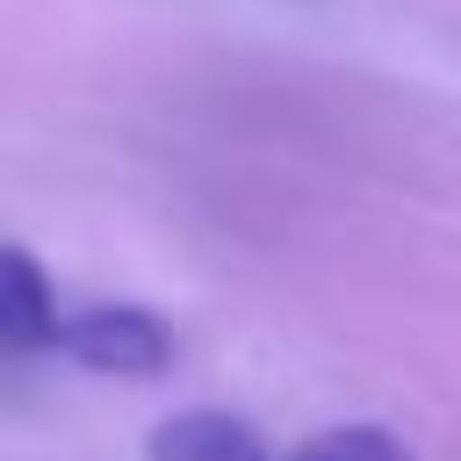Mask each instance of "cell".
I'll list each match as a JSON object with an SVG mask.
<instances>
[{
  "label": "cell",
  "mask_w": 461,
  "mask_h": 461,
  "mask_svg": "<svg viewBox=\"0 0 461 461\" xmlns=\"http://www.w3.org/2000/svg\"><path fill=\"white\" fill-rule=\"evenodd\" d=\"M65 360L94 367V375H158L173 360V331L158 324V310L144 303H86V310H58V339Z\"/></svg>",
  "instance_id": "1"
},
{
  "label": "cell",
  "mask_w": 461,
  "mask_h": 461,
  "mask_svg": "<svg viewBox=\"0 0 461 461\" xmlns=\"http://www.w3.org/2000/svg\"><path fill=\"white\" fill-rule=\"evenodd\" d=\"M58 339V295L36 267L29 245H7L0 252V346L7 353H43Z\"/></svg>",
  "instance_id": "2"
},
{
  "label": "cell",
  "mask_w": 461,
  "mask_h": 461,
  "mask_svg": "<svg viewBox=\"0 0 461 461\" xmlns=\"http://www.w3.org/2000/svg\"><path fill=\"white\" fill-rule=\"evenodd\" d=\"M295 461H411V447H403L389 425H331V432H317Z\"/></svg>",
  "instance_id": "4"
},
{
  "label": "cell",
  "mask_w": 461,
  "mask_h": 461,
  "mask_svg": "<svg viewBox=\"0 0 461 461\" xmlns=\"http://www.w3.org/2000/svg\"><path fill=\"white\" fill-rule=\"evenodd\" d=\"M144 454H151V461H267L259 432H252L245 418H230V411H209V403L158 418Z\"/></svg>",
  "instance_id": "3"
}]
</instances>
